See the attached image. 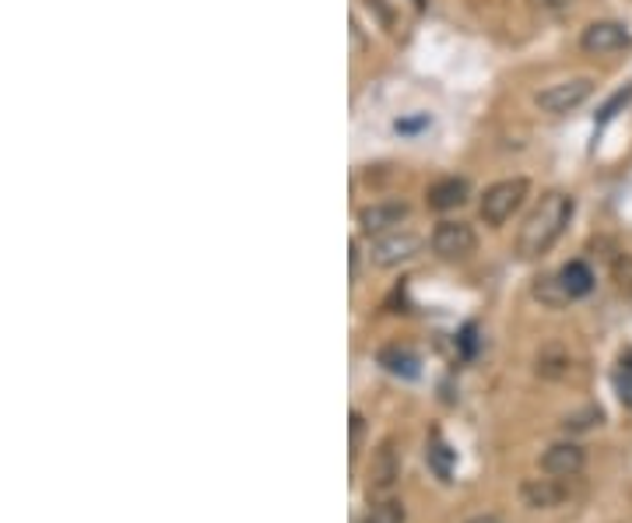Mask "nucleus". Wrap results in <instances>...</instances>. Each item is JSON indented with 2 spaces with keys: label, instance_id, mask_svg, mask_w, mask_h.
Listing matches in <instances>:
<instances>
[{
  "label": "nucleus",
  "instance_id": "f3484780",
  "mask_svg": "<svg viewBox=\"0 0 632 523\" xmlns=\"http://www.w3.org/2000/svg\"><path fill=\"white\" fill-rule=\"evenodd\" d=\"M601 422H605V411H601L597 405H586L583 411L566 414L563 429H566V432H583V429H594V425H601Z\"/></svg>",
  "mask_w": 632,
  "mask_h": 523
},
{
  "label": "nucleus",
  "instance_id": "6ab92c4d",
  "mask_svg": "<svg viewBox=\"0 0 632 523\" xmlns=\"http://www.w3.org/2000/svg\"><path fill=\"white\" fill-rule=\"evenodd\" d=\"M615 285L625 298H632V257H619L615 260Z\"/></svg>",
  "mask_w": 632,
  "mask_h": 523
},
{
  "label": "nucleus",
  "instance_id": "f8f14e48",
  "mask_svg": "<svg viewBox=\"0 0 632 523\" xmlns=\"http://www.w3.org/2000/svg\"><path fill=\"white\" fill-rule=\"evenodd\" d=\"M380 366L390 372V377L418 380V372H421V358H418L408 345H387V348H380Z\"/></svg>",
  "mask_w": 632,
  "mask_h": 523
},
{
  "label": "nucleus",
  "instance_id": "ddd939ff",
  "mask_svg": "<svg viewBox=\"0 0 632 523\" xmlns=\"http://www.w3.org/2000/svg\"><path fill=\"white\" fill-rule=\"evenodd\" d=\"M426 464L429 471L440 477V482H454V468H457V450H450V443L435 432L426 443Z\"/></svg>",
  "mask_w": 632,
  "mask_h": 523
},
{
  "label": "nucleus",
  "instance_id": "412c9836",
  "mask_svg": "<svg viewBox=\"0 0 632 523\" xmlns=\"http://www.w3.org/2000/svg\"><path fill=\"white\" fill-rule=\"evenodd\" d=\"M527 4L541 14H566L569 8H573V0H527Z\"/></svg>",
  "mask_w": 632,
  "mask_h": 523
},
{
  "label": "nucleus",
  "instance_id": "6e6552de",
  "mask_svg": "<svg viewBox=\"0 0 632 523\" xmlns=\"http://www.w3.org/2000/svg\"><path fill=\"white\" fill-rule=\"evenodd\" d=\"M586 468V450L573 439H563V443H552L545 454H541V471L552 474V477H577Z\"/></svg>",
  "mask_w": 632,
  "mask_h": 523
},
{
  "label": "nucleus",
  "instance_id": "a211bd4d",
  "mask_svg": "<svg viewBox=\"0 0 632 523\" xmlns=\"http://www.w3.org/2000/svg\"><path fill=\"white\" fill-rule=\"evenodd\" d=\"M615 391H619L622 405H625V408H632V352H629V355H622L619 369H615Z\"/></svg>",
  "mask_w": 632,
  "mask_h": 523
},
{
  "label": "nucleus",
  "instance_id": "b1692460",
  "mask_svg": "<svg viewBox=\"0 0 632 523\" xmlns=\"http://www.w3.org/2000/svg\"><path fill=\"white\" fill-rule=\"evenodd\" d=\"M468 523H503L500 516H489V513H481V516H471Z\"/></svg>",
  "mask_w": 632,
  "mask_h": 523
},
{
  "label": "nucleus",
  "instance_id": "39448f33",
  "mask_svg": "<svg viewBox=\"0 0 632 523\" xmlns=\"http://www.w3.org/2000/svg\"><path fill=\"white\" fill-rule=\"evenodd\" d=\"M432 250L440 253L443 260H468L478 250V232L468 221H440L432 232Z\"/></svg>",
  "mask_w": 632,
  "mask_h": 523
},
{
  "label": "nucleus",
  "instance_id": "5701e85b",
  "mask_svg": "<svg viewBox=\"0 0 632 523\" xmlns=\"http://www.w3.org/2000/svg\"><path fill=\"white\" fill-rule=\"evenodd\" d=\"M352 253H349V260H352V278L358 275V243H355V239H352V246H349Z\"/></svg>",
  "mask_w": 632,
  "mask_h": 523
},
{
  "label": "nucleus",
  "instance_id": "aec40b11",
  "mask_svg": "<svg viewBox=\"0 0 632 523\" xmlns=\"http://www.w3.org/2000/svg\"><path fill=\"white\" fill-rule=\"evenodd\" d=\"M629 102H632V85H629V88H622V92H615V95H611L608 106L601 110V124H605V119H611V116L619 113L622 106H629Z\"/></svg>",
  "mask_w": 632,
  "mask_h": 523
},
{
  "label": "nucleus",
  "instance_id": "1a4fd4ad",
  "mask_svg": "<svg viewBox=\"0 0 632 523\" xmlns=\"http://www.w3.org/2000/svg\"><path fill=\"white\" fill-rule=\"evenodd\" d=\"M397 477H401V457L394 450V443H383L380 450L372 454V464H369V477H366V488H369V496H387L390 488L397 485Z\"/></svg>",
  "mask_w": 632,
  "mask_h": 523
},
{
  "label": "nucleus",
  "instance_id": "f257e3e1",
  "mask_svg": "<svg viewBox=\"0 0 632 523\" xmlns=\"http://www.w3.org/2000/svg\"><path fill=\"white\" fill-rule=\"evenodd\" d=\"M577 212V201L573 193H563V190H552L541 197V204L527 215L523 229L517 235V253L523 260H534V257H545V253L559 243V235L566 232L569 218Z\"/></svg>",
  "mask_w": 632,
  "mask_h": 523
},
{
  "label": "nucleus",
  "instance_id": "9d476101",
  "mask_svg": "<svg viewBox=\"0 0 632 523\" xmlns=\"http://www.w3.org/2000/svg\"><path fill=\"white\" fill-rule=\"evenodd\" d=\"M520 499L523 506H531V510H555L563 499H566V485L563 477H531V482L520 485Z\"/></svg>",
  "mask_w": 632,
  "mask_h": 523
},
{
  "label": "nucleus",
  "instance_id": "4468645a",
  "mask_svg": "<svg viewBox=\"0 0 632 523\" xmlns=\"http://www.w3.org/2000/svg\"><path fill=\"white\" fill-rule=\"evenodd\" d=\"M559 278H563V289L569 292V298H583L594 289V271L583 260H569L559 271Z\"/></svg>",
  "mask_w": 632,
  "mask_h": 523
},
{
  "label": "nucleus",
  "instance_id": "423d86ee",
  "mask_svg": "<svg viewBox=\"0 0 632 523\" xmlns=\"http://www.w3.org/2000/svg\"><path fill=\"white\" fill-rule=\"evenodd\" d=\"M629 47V28L622 22H591L580 33V50L591 53V56H608V53H619Z\"/></svg>",
  "mask_w": 632,
  "mask_h": 523
},
{
  "label": "nucleus",
  "instance_id": "20e7f679",
  "mask_svg": "<svg viewBox=\"0 0 632 523\" xmlns=\"http://www.w3.org/2000/svg\"><path fill=\"white\" fill-rule=\"evenodd\" d=\"M421 246H426V239L412 229H394V232H383L372 239V250L369 257L376 267H401L408 264L412 257H418Z\"/></svg>",
  "mask_w": 632,
  "mask_h": 523
},
{
  "label": "nucleus",
  "instance_id": "0eeeda50",
  "mask_svg": "<svg viewBox=\"0 0 632 523\" xmlns=\"http://www.w3.org/2000/svg\"><path fill=\"white\" fill-rule=\"evenodd\" d=\"M412 207L404 201H380V204H366L358 212V229L366 235H383V232H394L408 221Z\"/></svg>",
  "mask_w": 632,
  "mask_h": 523
},
{
  "label": "nucleus",
  "instance_id": "7ed1b4c3",
  "mask_svg": "<svg viewBox=\"0 0 632 523\" xmlns=\"http://www.w3.org/2000/svg\"><path fill=\"white\" fill-rule=\"evenodd\" d=\"M591 95H594V78H566L559 85H548L545 92H538V106L548 116H569Z\"/></svg>",
  "mask_w": 632,
  "mask_h": 523
},
{
  "label": "nucleus",
  "instance_id": "f03ea898",
  "mask_svg": "<svg viewBox=\"0 0 632 523\" xmlns=\"http://www.w3.org/2000/svg\"><path fill=\"white\" fill-rule=\"evenodd\" d=\"M527 190H531V183H527L523 176L492 183L485 190V197H481V204H478L481 221H485V226H503V221H509L520 212V204L527 201Z\"/></svg>",
  "mask_w": 632,
  "mask_h": 523
},
{
  "label": "nucleus",
  "instance_id": "dca6fc26",
  "mask_svg": "<svg viewBox=\"0 0 632 523\" xmlns=\"http://www.w3.org/2000/svg\"><path fill=\"white\" fill-rule=\"evenodd\" d=\"M363 523H408V510L401 499H380L366 510Z\"/></svg>",
  "mask_w": 632,
  "mask_h": 523
},
{
  "label": "nucleus",
  "instance_id": "4be33fe9",
  "mask_svg": "<svg viewBox=\"0 0 632 523\" xmlns=\"http://www.w3.org/2000/svg\"><path fill=\"white\" fill-rule=\"evenodd\" d=\"M363 439H366V418L352 411V460L358 457V450H363Z\"/></svg>",
  "mask_w": 632,
  "mask_h": 523
},
{
  "label": "nucleus",
  "instance_id": "2eb2a0df",
  "mask_svg": "<svg viewBox=\"0 0 632 523\" xmlns=\"http://www.w3.org/2000/svg\"><path fill=\"white\" fill-rule=\"evenodd\" d=\"M534 298L541 306H548V309H563L569 306L573 298H569V292L563 289V278L559 275H541L534 278Z\"/></svg>",
  "mask_w": 632,
  "mask_h": 523
},
{
  "label": "nucleus",
  "instance_id": "9b49d317",
  "mask_svg": "<svg viewBox=\"0 0 632 523\" xmlns=\"http://www.w3.org/2000/svg\"><path fill=\"white\" fill-rule=\"evenodd\" d=\"M468 193H471V183L464 176H443L429 187L426 201L432 212H450V207H460L468 201Z\"/></svg>",
  "mask_w": 632,
  "mask_h": 523
}]
</instances>
